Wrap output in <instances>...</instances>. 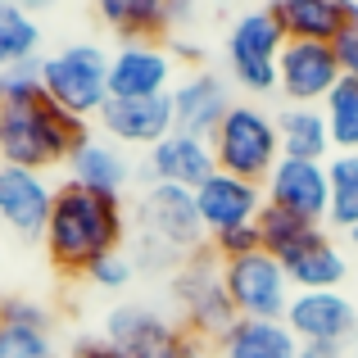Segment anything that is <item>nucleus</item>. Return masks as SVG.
I'll return each mask as SVG.
<instances>
[{"mask_svg":"<svg viewBox=\"0 0 358 358\" xmlns=\"http://www.w3.org/2000/svg\"><path fill=\"white\" fill-rule=\"evenodd\" d=\"M41 241H45V259L59 272L87 277L91 263L122 250V241H127V209H122L118 195H96L73 182H59Z\"/></svg>","mask_w":358,"mask_h":358,"instance_id":"obj_1","label":"nucleus"},{"mask_svg":"<svg viewBox=\"0 0 358 358\" xmlns=\"http://www.w3.org/2000/svg\"><path fill=\"white\" fill-rule=\"evenodd\" d=\"M91 136V122L64 114L50 96H32L18 105H0V150L5 164L45 173L55 164H69V155Z\"/></svg>","mask_w":358,"mask_h":358,"instance_id":"obj_2","label":"nucleus"},{"mask_svg":"<svg viewBox=\"0 0 358 358\" xmlns=\"http://www.w3.org/2000/svg\"><path fill=\"white\" fill-rule=\"evenodd\" d=\"M41 87L64 114L91 122L109 105V50L96 41L59 45L41 59Z\"/></svg>","mask_w":358,"mask_h":358,"instance_id":"obj_3","label":"nucleus"},{"mask_svg":"<svg viewBox=\"0 0 358 358\" xmlns=\"http://www.w3.org/2000/svg\"><path fill=\"white\" fill-rule=\"evenodd\" d=\"M218 173H231L241 182L263 186L272 177V168L281 164V145H277V118L263 105H231L227 118L218 122V131L209 136Z\"/></svg>","mask_w":358,"mask_h":358,"instance_id":"obj_4","label":"nucleus"},{"mask_svg":"<svg viewBox=\"0 0 358 358\" xmlns=\"http://www.w3.org/2000/svg\"><path fill=\"white\" fill-rule=\"evenodd\" d=\"M173 299L182 308V327L195 341H218L222 345L227 331L241 322L231 299H227V286H222V263L209 245L186 254V263L173 272Z\"/></svg>","mask_w":358,"mask_h":358,"instance_id":"obj_5","label":"nucleus"},{"mask_svg":"<svg viewBox=\"0 0 358 358\" xmlns=\"http://www.w3.org/2000/svg\"><path fill=\"white\" fill-rule=\"evenodd\" d=\"M222 286L241 322H286V308L295 299L286 268L263 250L222 263Z\"/></svg>","mask_w":358,"mask_h":358,"instance_id":"obj_6","label":"nucleus"},{"mask_svg":"<svg viewBox=\"0 0 358 358\" xmlns=\"http://www.w3.org/2000/svg\"><path fill=\"white\" fill-rule=\"evenodd\" d=\"M286 50V36H281L277 18L268 9H250L231 23L227 32V69L236 78L241 91L250 96H272L277 91V59Z\"/></svg>","mask_w":358,"mask_h":358,"instance_id":"obj_7","label":"nucleus"},{"mask_svg":"<svg viewBox=\"0 0 358 358\" xmlns=\"http://www.w3.org/2000/svg\"><path fill=\"white\" fill-rule=\"evenodd\" d=\"M105 341H114L127 358H204V341L145 304H118L105 317Z\"/></svg>","mask_w":358,"mask_h":358,"instance_id":"obj_8","label":"nucleus"},{"mask_svg":"<svg viewBox=\"0 0 358 358\" xmlns=\"http://www.w3.org/2000/svg\"><path fill=\"white\" fill-rule=\"evenodd\" d=\"M286 327L299 345L354 350L358 341V299L345 290H295L286 308Z\"/></svg>","mask_w":358,"mask_h":358,"instance_id":"obj_9","label":"nucleus"},{"mask_svg":"<svg viewBox=\"0 0 358 358\" xmlns=\"http://www.w3.org/2000/svg\"><path fill=\"white\" fill-rule=\"evenodd\" d=\"M136 222L141 236L164 241L182 259L204 250V236H209L200 222V209H195V191H182V186H145V195L136 204Z\"/></svg>","mask_w":358,"mask_h":358,"instance_id":"obj_10","label":"nucleus"},{"mask_svg":"<svg viewBox=\"0 0 358 358\" xmlns=\"http://www.w3.org/2000/svg\"><path fill=\"white\" fill-rule=\"evenodd\" d=\"M177 87V64L168 45L122 41L109 55V100H159Z\"/></svg>","mask_w":358,"mask_h":358,"instance_id":"obj_11","label":"nucleus"},{"mask_svg":"<svg viewBox=\"0 0 358 358\" xmlns=\"http://www.w3.org/2000/svg\"><path fill=\"white\" fill-rule=\"evenodd\" d=\"M263 200L281 213H295L308 227H327V209H331V182H327V164H304V159H281L272 177L263 182Z\"/></svg>","mask_w":358,"mask_h":358,"instance_id":"obj_12","label":"nucleus"},{"mask_svg":"<svg viewBox=\"0 0 358 358\" xmlns=\"http://www.w3.org/2000/svg\"><path fill=\"white\" fill-rule=\"evenodd\" d=\"M341 82V64H336L331 45L322 41H286L277 59V91L286 96V105H327V96Z\"/></svg>","mask_w":358,"mask_h":358,"instance_id":"obj_13","label":"nucleus"},{"mask_svg":"<svg viewBox=\"0 0 358 358\" xmlns=\"http://www.w3.org/2000/svg\"><path fill=\"white\" fill-rule=\"evenodd\" d=\"M50 204H55V186L45 182V173L0 164V227H9V236L41 241L45 222H50Z\"/></svg>","mask_w":358,"mask_h":358,"instance_id":"obj_14","label":"nucleus"},{"mask_svg":"<svg viewBox=\"0 0 358 358\" xmlns=\"http://www.w3.org/2000/svg\"><path fill=\"white\" fill-rule=\"evenodd\" d=\"M168 100H173V131H186V136H200V141H209L231 109L227 82L209 69H191L186 78H177Z\"/></svg>","mask_w":358,"mask_h":358,"instance_id":"obj_15","label":"nucleus"},{"mask_svg":"<svg viewBox=\"0 0 358 358\" xmlns=\"http://www.w3.org/2000/svg\"><path fill=\"white\" fill-rule=\"evenodd\" d=\"M145 173H150V186H182V191H200V186L218 173V159H213L209 141L186 136V131H173V136H164L145 155Z\"/></svg>","mask_w":358,"mask_h":358,"instance_id":"obj_16","label":"nucleus"},{"mask_svg":"<svg viewBox=\"0 0 358 358\" xmlns=\"http://www.w3.org/2000/svg\"><path fill=\"white\" fill-rule=\"evenodd\" d=\"M96 122L100 136H109L114 145H136L150 155L164 136H173V100H109Z\"/></svg>","mask_w":358,"mask_h":358,"instance_id":"obj_17","label":"nucleus"},{"mask_svg":"<svg viewBox=\"0 0 358 358\" xmlns=\"http://www.w3.org/2000/svg\"><path fill=\"white\" fill-rule=\"evenodd\" d=\"M263 186L254 182H241L231 173H213L209 182L195 191V209H200V222L209 236L218 231H231V227H250L254 218L263 213Z\"/></svg>","mask_w":358,"mask_h":358,"instance_id":"obj_18","label":"nucleus"},{"mask_svg":"<svg viewBox=\"0 0 358 358\" xmlns=\"http://www.w3.org/2000/svg\"><path fill=\"white\" fill-rule=\"evenodd\" d=\"M64 168H69L73 186L96 191V195H118V200H122V191H127V182H131V159L122 155V145H114V141L100 136V131H91V136L69 155Z\"/></svg>","mask_w":358,"mask_h":358,"instance_id":"obj_19","label":"nucleus"},{"mask_svg":"<svg viewBox=\"0 0 358 358\" xmlns=\"http://www.w3.org/2000/svg\"><path fill=\"white\" fill-rule=\"evenodd\" d=\"M268 14L277 18L286 41H322L331 45L336 36L350 27L345 18V0H272Z\"/></svg>","mask_w":358,"mask_h":358,"instance_id":"obj_20","label":"nucleus"},{"mask_svg":"<svg viewBox=\"0 0 358 358\" xmlns=\"http://www.w3.org/2000/svg\"><path fill=\"white\" fill-rule=\"evenodd\" d=\"M277 145H281V159H304V164H327L336 155L327 114L308 105H286L277 114Z\"/></svg>","mask_w":358,"mask_h":358,"instance_id":"obj_21","label":"nucleus"},{"mask_svg":"<svg viewBox=\"0 0 358 358\" xmlns=\"http://www.w3.org/2000/svg\"><path fill=\"white\" fill-rule=\"evenodd\" d=\"M286 277H290L295 290H341L345 281H350V254L327 236V231H317V236L286 263Z\"/></svg>","mask_w":358,"mask_h":358,"instance_id":"obj_22","label":"nucleus"},{"mask_svg":"<svg viewBox=\"0 0 358 358\" xmlns=\"http://www.w3.org/2000/svg\"><path fill=\"white\" fill-rule=\"evenodd\" d=\"M182 9H168L164 0H100V23L118 32L122 41H155L164 45V32Z\"/></svg>","mask_w":358,"mask_h":358,"instance_id":"obj_23","label":"nucleus"},{"mask_svg":"<svg viewBox=\"0 0 358 358\" xmlns=\"http://www.w3.org/2000/svg\"><path fill=\"white\" fill-rule=\"evenodd\" d=\"M222 358H299L286 322H236L222 341Z\"/></svg>","mask_w":358,"mask_h":358,"instance_id":"obj_24","label":"nucleus"},{"mask_svg":"<svg viewBox=\"0 0 358 358\" xmlns=\"http://www.w3.org/2000/svg\"><path fill=\"white\" fill-rule=\"evenodd\" d=\"M41 59V27L23 5L0 0V73Z\"/></svg>","mask_w":358,"mask_h":358,"instance_id":"obj_25","label":"nucleus"},{"mask_svg":"<svg viewBox=\"0 0 358 358\" xmlns=\"http://www.w3.org/2000/svg\"><path fill=\"white\" fill-rule=\"evenodd\" d=\"M327 182H331L327 227L350 236V231H358V155H331L327 159Z\"/></svg>","mask_w":358,"mask_h":358,"instance_id":"obj_26","label":"nucleus"},{"mask_svg":"<svg viewBox=\"0 0 358 358\" xmlns=\"http://www.w3.org/2000/svg\"><path fill=\"white\" fill-rule=\"evenodd\" d=\"M317 231H327V227H308V222H299L295 213H281V209H272V204H263V213H259V241H263V254H272L281 268H286V263L295 259V254L304 250V245L313 241Z\"/></svg>","mask_w":358,"mask_h":358,"instance_id":"obj_27","label":"nucleus"},{"mask_svg":"<svg viewBox=\"0 0 358 358\" xmlns=\"http://www.w3.org/2000/svg\"><path fill=\"white\" fill-rule=\"evenodd\" d=\"M0 358H55V341L50 331L36 327H0Z\"/></svg>","mask_w":358,"mask_h":358,"instance_id":"obj_28","label":"nucleus"},{"mask_svg":"<svg viewBox=\"0 0 358 358\" xmlns=\"http://www.w3.org/2000/svg\"><path fill=\"white\" fill-rule=\"evenodd\" d=\"M209 250L218 254V263H231V259H245V254H259L263 241H259V218L250 227H231V231H218L209 236Z\"/></svg>","mask_w":358,"mask_h":358,"instance_id":"obj_29","label":"nucleus"},{"mask_svg":"<svg viewBox=\"0 0 358 358\" xmlns=\"http://www.w3.org/2000/svg\"><path fill=\"white\" fill-rule=\"evenodd\" d=\"M0 317L9 327H36V331H50V308L32 295H0Z\"/></svg>","mask_w":358,"mask_h":358,"instance_id":"obj_30","label":"nucleus"},{"mask_svg":"<svg viewBox=\"0 0 358 358\" xmlns=\"http://www.w3.org/2000/svg\"><path fill=\"white\" fill-rule=\"evenodd\" d=\"M136 277V268H131V254H105L100 263H91L87 268V281L91 286H100V290H122L127 281Z\"/></svg>","mask_w":358,"mask_h":358,"instance_id":"obj_31","label":"nucleus"},{"mask_svg":"<svg viewBox=\"0 0 358 358\" xmlns=\"http://www.w3.org/2000/svg\"><path fill=\"white\" fill-rule=\"evenodd\" d=\"M182 263H186V259H182L177 250H168L164 241L136 236V259H131V268H136V272H177Z\"/></svg>","mask_w":358,"mask_h":358,"instance_id":"obj_32","label":"nucleus"},{"mask_svg":"<svg viewBox=\"0 0 358 358\" xmlns=\"http://www.w3.org/2000/svg\"><path fill=\"white\" fill-rule=\"evenodd\" d=\"M327 118H358V78H341L322 105Z\"/></svg>","mask_w":358,"mask_h":358,"instance_id":"obj_33","label":"nucleus"},{"mask_svg":"<svg viewBox=\"0 0 358 358\" xmlns=\"http://www.w3.org/2000/svg\"><path fill=\"white\" fill-rule=\"evenodd\" d=\"M331 55H336V64H341V78H358V27L354 23L331 41Z\"/></svg>","mask_w":358,"mask_h":358,"instance_id":"obj_34","label":"nucleus"},{"mask_svg":"<svg viewBox=\"0 0 358 358\" xmlns=\"http://www.w3.org/2000/svg\"><path fill=\"white\" fill-rule=\"evenodd\" d=\"M69 358H127V354H122L114 341H105V336H78Z\"/></svg>","mask_w":358,"mask_h":358,"instance_id":"obj_35","label":"nucleus"},{"mask_svg":"<svg viewBox=\"0 0 358 358\" xmlns=\"http://www.w3.org/2000/svg\"><path fill=\"white\" fill-rule=\"evenodd\" d=\"M299 358H345V350H327V345H299Z\"/></svg>","mask_w":358,"mask_h":358,"instance_id":"obj_36","label":"nucleus"},{"mask_svg":"<svg viewBox=\"0 0 358 358\" xmlns=\"http://www.w3.org/2000/svg\"><path fill=\"white\" fill-rule=\"evenodd\" d=\"M345 18H350V23L358 27V0H345Z\"/></svg>","mask_w":358,"mask_h":358,"instance_id":"obj_37","label":"nucleus"},{"mask_svg":"<svg viewBox=\"0 0 358 358\" xmlns=\"http://www.w3.org/2000/svg\"><path fill=\"white\" fill-rule=\"evenodd\" d=\"M350 250H354V254H358V231H350Z\"/></svg>","mask_w":358,"mask_h":358,"instance_id":"obj_38","label":"nucleus"},{"mask_svg":"<svg viewBox=\"0 0 358 358\" xmlns=\"http://www.w3.org/2000/svg\"><path fill=\"white\" fill-rule=\"evenodd\" d=\"M350 358H358V341H354V350H350Z\"/></svg>","mask_w":358,"mask_h":358,"instance_id":"obj_39","label":"nucleus"},{"mask_svg":"<svg viewBox=\"0 0 358 358\" xmlns=\"http://www.w3.org/2000/svg\"><path fill=\"white\" fill-rule=\"evenodd\" d=\"M0 164H5V150H0Z\"/></svg>","mask_w":358,"mask_h":358,"instance_id":"obj_40","label":"nucleus"},{"mask_svg":"<svg viewBox=\"0 0 358 358\" xmlns=\"http://www.w3.org/2000/svg\"><path fill=\"white\" fill-rule=\"evenodd\" d=\"M0 263H5V250H0Z\"/></svg>","mask_w":358,"mask_h":358,"instance_id":"obj_41","label":"nucleus"},{"mask_svg":"<svg viewBox=\"0 0 358 358\" xmlns=\"http://www.w3.org/2000/svg\"><path fill=\"white\" fill-rule=\"evenodd\" d=\"M0 327H5V317H0Z\"/></svg>","mask_w":358,"mask_h":358,"instance_id":"obj_42","label":"nucleus"}]
</instances>
